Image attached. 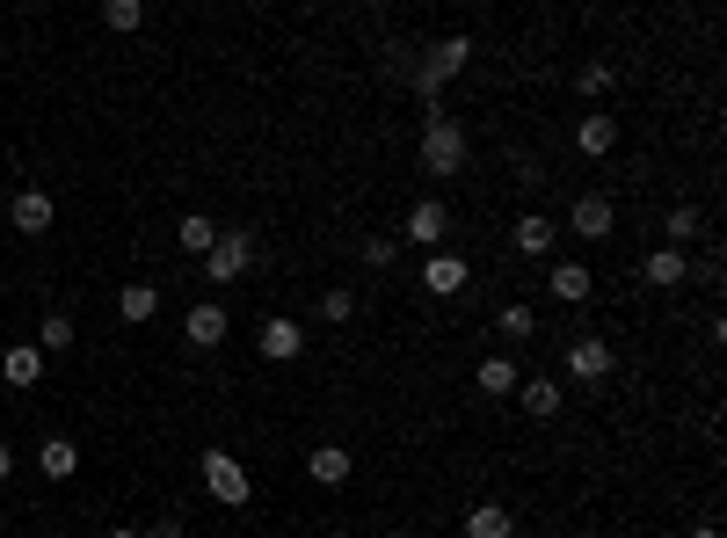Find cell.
<instances>
[{"instance_id":"obj_15","label":"cell","mask_w":727,"mask_h":538,"mask_svg":"<svg viewBox=\"0 0 727 538\" xmlns=\"http://www.w3.org/2000/svg\"><path fill=\"white\" fill-rule=\"evenodd\" d=\"M509 233H517V247H524V255H554V241H560V226L546 219V211H524V219H517Z\"/></svg>"},{"instance_id":"obj_3","label":"cell","mask_w":727,"mask_h":538,"mask_svg":"<svg viewBox=\"0 0 727 538\" xmlns=\"http://www.w3.org/2000/svg\"><path fill=\"white\" fill-rule=\"evenodd\" d=\"M197 466H204V495L219 509H247V503H255V481H247V466L233 452H204Z\"/></svg>"},{"instance_id":"obj_33","label":"cell","mask_w":727,"mask_h":538,"mask_svg":"<svg viewBox=\"0 0 727 538\" xmlns=\"http://www.w3.org/2000/svg\"><path fill=\"white\" fill-rule=\"evenodd\" d=\"M684 538H720V531H713V524H692V531H684Z\"/></svg>"},{"instance_id":"obj_13","label":"cell","mask_w":727,"mask_h":538,"mask_svg":"<svg viewBox=\"0 0 727 538\" xmlns=\"http://www.w3.org/2000/svg\"><path fill=\"white\" fill-rule=\"evenodd\" d=\"M641 277L655 284V292H676V284L692 277V262H684V247H655V255L641 262Z\"/></svg>"},{"instance_id":"obj_1","label":"cell","mask_w":727,"mask_h":538,"mask_svg":"<svg viewBox=\"0 0 727 538\" xmlns=\"http://www.w3.org/2000/svg\"><path fill=\"white\" fill-rule=\"evenodd\" d=\"M247 270H262V241H255L247 226H219V241H211V255H204L211 292H225V284L247 277Z\"/></svg>"},{"instance_id":"obj_24","label":"cell","mask_w":727,"mask_h":538,"mask_svg":"<svg viewBox=\"0 0 727 538\" xmlns=\"http://www.w3.org/2000/svg\"><path fill=\"white\" fill-rule=\"evenodd\" d=\"M495 328H503V342H531V335H538V313L524 306V298H509V306L495 313Z\"/></svg>"},{"instance_id":"obj_10","label":"cell","mask_w":727,"mask_h":538,"mask_svg":"<svg viewBox=\"0 0 727 538\" xmlns=\"http://www.w3.org/2000/svg\"><path fill=\"white\" fill-rule=\"evenodd\" d=\"M349 473H357V458H349L343 444H313V452H306V481L313 487H343Z\"/></svg>"},{"instance_id":"obj_22","label":"cell","mask_w":727,"mask_h":538,"mask_svg":"<svg viewBox=\"0 0 727 538\" xmlns=\"http://www.w3.org/2000/svg\"><path fill=\"white\" fill-rule=\"evenodd\" d=\"M560 400H568V393H560V379H531V386H524V415H531V422H554Z\"/></svg>"},{"instance_id":"obj_19","label":"cell","mask_w":727,"mask_h":538,"mask_svg":"<svg viewBox=\"0 0 727 538\" xmlns=\"http://www.w3.org/2000/svg\"><path fill=\"white\" fill-rule=\"evenodd\" d=\"M175 241H182V255H197V262H204V255H211V241H219V219H204V211H190V219L175 226Z\"/></svg>"},{"instance_id":"obj_32","label":"cell","mask_w":727,"mask_h":538,"mask_svg":"<svg viewBox=\"0 0 727 538\" xmlns=\"http://www.w3.org/2000/svg\"><path fill=\"white\" fill-rule=\"evenodd\" d=\"M8 473H15V452H8V444H0V481H8Z\"/></svg>"},{"instance_id":"obj_25","label":"cell","mask_w":727,"mask_h":538,"mask_svg":"<svg viewBox=\"0 0 727 538\" xmlns=\"http://www.w3.org/2000/svg\"><path fill=\"white\" fill-rule=\"evenodd\" d=\"M36 349L52 357V349H73V320L66 313H44V335H36Z\"/></svg>"},{"instance_id":"obj_5","label":"cell","mask_w":727,"mask_h":538,"mask_svg":"<svg viewBox=\"0 0 727 538\" xmlns=\"http://www.w3.org/2000/svg\"><path fill=\"white\" fill-rule=\"evenodd\" d=\"M611 371H619V349L611 342H597V335H575L568 342V379L575 386H604Z\"/></svg>"},{"instance_id":"obj_17","label":"cell","mask_w":727,"mask_h":538,"mask_svg":"<svg viewBox=\"0 0 727 538\" xmlns=\"http://www.w3.org/2000/svg\"><path fill=\"white\" fill-rule=\"evenodd\" d=\"M466 538H517V524H509L503 503H473L466 509Z\"/></svg>"},{"instance_id":"obj_18","label":"cell","mask_w":727,"mask_h":538,"mask_svg":"<svg viewBox=\"0 0 727 538\" xmlns=\"http://www.w3.org/2000/svg\"><path fill=\"white\" fill-rule=\"evenodd\" d=\"M575 146H582L589 160H604L611 146H619V117H582L575 124Z\"/></svg>"},{"instance_id":"obj_23","label":"cell","mask_w":727,"mask_h":538,"mask_svg":"<svg viewBox=\"0 0 727 538\" xmlns=\"http://www.w3.org/2000/svg\"><path fill=\"white\" fill-rule=\"evenodd\" d=\"M473 379H481V393H517V357H481V371H473Z\"/></svg>"},{"instance_id":"obj_6","label":"cell","mask_w":727,"mask_h":538,"mask_svg":"<svg viewBox=\"0 0 727 538\" xmlns=\"http://www.w3.org/2000/svg\"><path fill=\"white\" fill-rule=\"evenodd\" d=\"M255 349L270 357V365H298V357H306V328H298L292 313H270L262 335H255Z\"/></svg>"},{"instance_id":"obj_29","label":"cell","mask_w":727,"mask_h":538,"mask_svg":"<svg viewBox=\"0 0 727 538\" xmlns=\"http://www.w3.org/2000/svg\"><path fill=\"white\" fill-rule=\"evenodd\" d=\"M611 81H619V73H611V66H582V73H575V87H582V95H604Z\"/></svg>"},{"instance_id":"obj_28","label":"cell","mask_w":727,"mask_h":538,"mask_svg":"<svg viewBox=\"0 0 727 538\" xmlns=\"http://www.w3.org/2000/svg\"><path fill=\"white\" fill-rule=\"evenodd\" d=\"M313 313H320L328 328H343L349 313H357V298H349V292H320V306H313Z\"/></svg>"},{"instance_id":"obj_16","label":"cell","mask_w":727,"mask_h":538,"mask_svg":"<svg viewBox=\"0 0 727 538\" xmlns=\"http://www.w3.org/2000/svg\"><path fill=\"white\" fill-rule=\"evenodd\" d=\"M466 255H430V270H422V284H430L436 298H451V292H466Z\"/></svg>"},{"instance_id":"obj_8","label":"cell","mask_w":727,"mask_h":538,"mask_svg":"<svg viewBox=\"0 0 727 538\" xmlns=\"http://www.w3.org/2000/svg\"><path fill=\"white\" fill-rule=\"evenodd\" d=\"M52 219H59V204H52V190H36V182L15 190V204H8V226L30 233V241H36V233H52Z\"/></svg>"},{"instance_id":"obj_7","label":"cell","mask_w":727,"mask_h":538,"mask_svg":"<svg viewBox=\"0 0 727 538\" xmlns=\"http://www.w3.org/2000/svg\"><path fill=\"white\" fill-rule=\"evenodd\" d=\"M408 241L430 247V255H444V241H451V204L444 197H422V204L408 211Z\"/></svg>"},{"instance_id":"obj_9","label":"cell","mask_w":727,"mask_h":538,"mask_svg":"<svg viewBox=\"0 0 727 538\" xmlns=\"http://www.w3.org/2000/svg\"><path fill=\"white\" fill-rule=\"evenodd\" d=\"M611 226H619V204L611 197H575V211H568V233H582V241H611Z\"/></svg>"},{"instance_id":"obj_30","label":"cell","mask_w":727,"mask_h":538,"mask_svg":"<svg viewBox=\"0 0 727 538\" xmlns=\"http://www.w3.org/2000/svg\"><path fill=\"white\" fill-rule=\"evenodd\" d=\"M364 262H371V270H386V262H393V241H386V233H371V241H364Z\"/></svg>"},{"instance_id":"obj_27","label":"cell","mask_w":727,"mask_h":538,"mask_svg":"<svg viewBox=\"0 0 727 538\" xmlns=\"http://www.w3.org/2000/svg\"><path fill=\"white\" fill-rule=\"evenodd\" d=\"M662 233H670V247H684V241L698 233V211H692V204H676L670 219H662Z\"/></svg>"},{"instance_id":"obj_21","label":"cell","mask_w":727,"mask_h":538,"mask_svg":"<svg viewBox=\"0 0 727 538\" xmlns=\"http://www.w3.org/2000/svg\"><path fill=\"white\" fill-rule=\"evenodd\" d=\"M117 313L131 320V328H146V320L160 313V292H154V284H124V292H117Z\"/></svg>"},{"instance_id":"obj_34","label":"cell","mask_w":727,"mask_h":538,"mask_svg":"<svg viewBox=\"0 0 727 538\" xmlns=\"http://www.w3.org/2000/svg\"><path fill=\"white\" fill-rule=\"evenodd\" d=\"M109 538H139V531H131V524H117V531H109Z\"/></svg>"},{"instance_id":"obj_12","label":"cell","mask_w":727,"mask_h":538,"mask_svg":"<svg viewBox=\"0 0 727 538\" xmlns=\"http://www.w3.org/2000/svg\"><path fill=\"white\" fill-rule=\"evenodd\" d=\"M0 379L30 393V386L44 379V349H36V342H15V349H0Z\"/></svg>"},{"instance_id":"obj_4","label":"cell","mask_w":727,"mask_h":538,"mask_svg":"<svg viewBox=\"0 0 727 538\" xmlns=\"http://www.w3.org/2000/svg\"><path fill=\"white\" fill-rule=\"evenodd\" d=\"M466 59H473V36H436L430 44V59H422V73H415V87H422L430 109H436V95H444L451 73H466Z\"/></svg>"},{"instance_id":"obj_11","label":"cell","mask_w":727,"mask_h":538,"mask_svg":"<svg viewBox=\"0 0 727 538\" xmlns=\"http://www.w3.org/2000/svg\"><path fill=\"white\" fill-rule=\"evenodd\" d=\"M182 335H190V349H219L225 342V306L219 298H197L190 320H182Z\"/></svg>"},{"instance_id":"obj_2","label":"cell","mask_w":727,"mask_h":538,"mask_svg":"<svg viewBox=\"0 0 727 538\" xmlns=\"http://www.w3.org/2000/svg\"><path fill=\"white\" fill-rule=\"evenodd\" d=\"M466 168V131L459 117H444V103L422 109V175H459Z\"/></svg>"},{"instance_id":"obj_14","label":"cell","mask_w":727,"mask_h":538,"mask_svg":"<svg viewBox=\"0 0 727 538\" xmlns=\"http://www.w3.org/2000/svg\"><path fill=\"white\" fill-rule=\"evenodd\" d=\"M546 292H554L560 306H582L589 298V262H554V270H546Z\"/></svg>"},{"instance_id":"obj_26","label":"cell","mask_w":727,"mask_h":538,"mask_svg":"<svg viewBox=\"0 0 727 538\" xmlns=\"http://www.w3.org/2000/svg\"><path fill=\"white\" fill-rule=\"evenodd\" d=\"M103 22H109V30H139L146 8H139V0H103Z\"/></svg>"},{"instance_id":"obj_31","label":"cell","mask_w":727,"mask_h":538,"mask_svg":"<svg viewBox=\"0 0 727 538\" xmlns=\"http://www.w3.org/2000/svg\"><path fill=\"white\" fill-rule=\"evenodd\" d=\"M139 538H182V524H175V517H168V524H146Z\"/></svg>"},{"instance_id":"obj_20","label":"cell","mask_w":727,"mask_h":538,"mask_svg":"<svg viewBox=\"0 0 727 538\" xmlns=\"http://www.w3.org/2000/svg\"><path fill=\"white\" fill-rule=\"evenodd\" d=\"M36 466H44V481H73V473H81V452H73L66 436H44V452H36Z\"/></svg>"}]
</instances>
